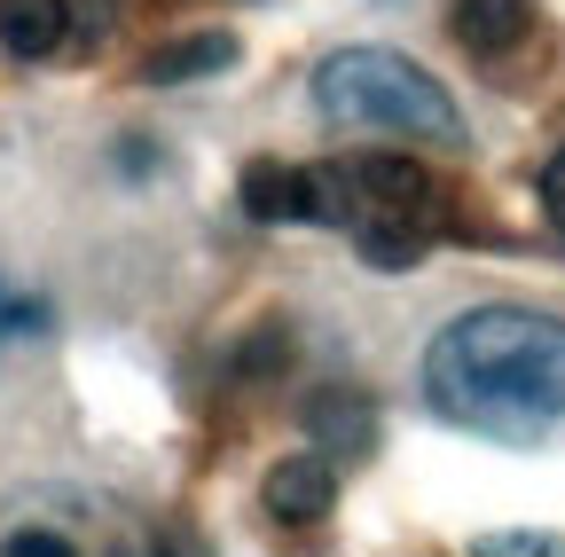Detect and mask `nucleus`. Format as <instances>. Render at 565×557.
I'll list each match as a JSON object with an SVG mask.
<instances>
[{"mask_svg": "<svg viewBox=\"0 0 565 557\" xmlns=\"http://www.w3.org/2000/svg\"><path fill=\"white\" fill-rule=\"evenodd\" d=\"M424 408L479 440H542L565 425V322L534 307L456 314L424 345Z\"/></svg>", "mask_w": 565, "mask_h": 557, "instance_id": "nucleus-1", "label": "nucleus"}, {"mask_svg": "<svg viewBox=\"0 0 565 557\" xmlns=\"http://www.w3.org/2000/svg\"><path fill=\"white\" fill-rule=\"evenodd\" d=\"M315 110L330 126H353V133H408V142H440V150L463 142V118H456L448 87L424 72V63L393 55V47H338V55H322Z\"/></svg>", "mask_w": 565, "mask_h": 557, "instance_id": "nucleus-2", "label": "nucleus"}, {"mask_svg": "<svg viewBox=\"0 0 565 557\" xmlns=\"http://www.w3.org/2000/svg\"><path fill=\"white\" fill-rule=\"evenodd\" d=\"M236 196H244L252 221H315L322 228V165H275V158H259Z\"/></svg>", "mask_w": 565, "mask_h": 557, "instance_id": "nucleus-3", "label": "nucleus"}, {"mask_svg": "<svg viewBox=\"0 0 565 557\" xmlns=\"http://www.w3.org/2000/svg\"><path fill=\"white\" fill-rule=\"evenodd\" d=\"M267 518H282V526H315L330 503H338V471H330V456H282L275 471H267Z\"/></svg>", "mask_w": 565, "mask_h": 557, "instance_id": "nucleus-4", "label": "nucleus"}, {"mask_svg": "<svg viewBox=\"0 0 565 557\" xmlns=\"http://www.w3.org/2000/svg\"><path fill=\"white\" fill-rule=\"evenodd\" d=\"M448 32H456V47L494 63V55H511L519 40H534V0H456Z\"/></svg>", "mask_w": 565, "mask_h": 557, "instance_id": "nucleus-5", "label": "nucleus"}, {"mask_svg": "<svg viewBox=\"0 0 565 557\" xmlns=\"http://www.w3.org/2000/svg\"><path fill=\"white\" fill-rule=\"evenodd\" d=\"M71 40V0H0V47L17 63H47Z\"/></svg>", "mask_w": 565, "mask_h": 557, "instance_id": "nucleus-6", "label": "nucleus"}, {"mask_svg": "<svg viewBox=\"0 0 565 557\" xmlns=\"http://www.w3.org/2000/svg\"><path fill=\"white\" fill-rule=\"evenodd\" d=\"M228 63H236V40H228V32H196V40H173V47H158L150 63H141V79H150V87H173V79L228 72Z\"/></svg>", "mask_w": 565, "mask_h": 557, "instance_id": "nucleus-7", "label": "nucleus"}, {"mask_svg": "<svg viewBox=\"0 0 565 557\" xmlns=\"http://www.w3.org/2000/svg\"><path fill=\"white\" fill-rule=\"evenodd\" d=\"M307 425L338 448H370V400H353V393H315L307 408Z\"/></svg>", "mask_w": 565, "mask_h": 557, "instance_id": "nucleus-8", "label": "nucleus"}, {"mask_svg": "<svg viewBox=\"0 0 565 557\" xmlns=\"http://www.w3.org/2000/svg\"><path fill=\"white\" fill-rule=\"evenodd\" d=\"M471 557H565V534H542V526H511V534H479Z\"/></svg>", "mask_w": 565, "mask_h": 557, "instance_id": "nucleus-9", "label": "nucleus"}, {"mask_svg": "<svg viewBox=\"0 0 565 557\" xmlns=\"http://www.w3.org/2000/svg\"><path fill=\"white\" fill-rule=\"evenodd\" d=\"M0 557H79V542L55 534V526H17L9 542H0Z\"/></svg>", "mask_w": 565, "mask_h": 557, "instance_id": "nucleus-10", "label": "nucleus"}, {"mask_svg": "<svg viewBox=\"0 0 565 557\" xmlns=\"http://www.w3.org/2000/svg\"><path fill=\"white\" fill-rule=\"evenodd\" d=\"M542 213H550V228L565 236V142H557L550 165H542Z\"/></svg>", "mask_w": 565, "mask_h": 557, "instance_id": "nucleus-11", "label": "nucleus"}, {"mask_svg": "<svg viewBox=\"0 0 565 557\" xmlns=\"http://www.w3.org/2000/svg\"><path fill=\"white\" fill-rule=\"evenodd\" d=\"M0 322H9V291H0Z\"/></svg>", "mask_w": 565, "mask_h": 557, "instance_id": "nucleus-12", "label": "nucleus"}]
</instances>
